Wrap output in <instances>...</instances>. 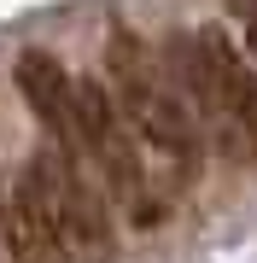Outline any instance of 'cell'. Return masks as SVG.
Returning <instances> with one entry per match:
<instances>
[{"label":"cell","instance_id":"obj_1","mask_svg":"<svg viewBox=\"0 0 257 263\" xmlns=\"http://www.w3.org/2000/svg\"><path fill=\"white\" fill-rule=\"evenodd\" d=\"M105 70H111L117 111L129 117V129L141 135V141H152L164 158H175V164L199 158V117L170 94V82L158 76L152 53H146V41L134 35L129 24L105 29Z\"/></svg>","mask_w":257,"mask_h":263},{"label":"cell","instance_id":"obj_2","mask_svg":"<svg viewBox=\"0 0 257 263\" xmlns=\"http://www.w3.org/2000/svg\"><path fill=\"white\" fill-rule=\"evenodd\" d=\"M18 187L29 199V211L58 234V246H65L70 257H82V263H111L117 257L111 211H105V199L82 181V164H76L70 146H41L35 158H29Z\"/></svg>","mask_w":257,"mask_h":263},{"label":"cell","instance_id":"obj_3","mask_svg":"<svg viewBox=\"0 0 257 263\" xmlns=\"http://www.w3.org/2000/svg\"><path fill=\"white\" fill-rule=\"evenodd\" d=\"M76 105H82V152L100 164V176L111 181V199L129 211L134 228L164 222V193L152 187V170L141 164V146H134L129 117L117 111L111 88L105 82H76Z\"/></svg>","mask_w":257,"mask_h":263},{"label":"cell","instance_id":"obj_4","mask_svg":"<svg viewBox=\"0 0 257 263\" xmlns=\"http://www.w3.org/2000/svg\"><path fill=\"white\" fill-rule=\"evenodd\" d=\"M12 76H18L24 105H29V111H35V117L58 135V146L82 152V105H76V82H70V70L58 65L53 53L29 47V53H18Z\"/></svg>","mask_w":257,"mask_h":263},{"label":"cell","instance_id":"obj_5","mask_svg":"<svg viewBox=\"0 0 257 263\" xmlns=\"http://www.w3.org/2000/svg\"><path fill=\"white\" fill-rule=\"evenodd\" d=\"M199 47H205L210 65H216L222 100H228V111H234V123H240V135H246V146L257 152V76L234 59V47H228V35H222V29H199Z\"/></svg>","mask_w":257,"mask_h":263},{"label":"cell","instance_id":"obj_6","mask_svg":"<svg viewBox=\"0 0 257 263\" xmlns=\"http://www.w3.org/2000/svg\"><path fill=\"white\" fill-rule=\"evenodd\" d=\"M0 234H6L12 263H70V257H65V246H58V234L41 222L35 211H29L24 187H12V193H6V205H0Z\"/></svg>","mask_w":257,"mask_h":263}]
</instances>
